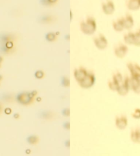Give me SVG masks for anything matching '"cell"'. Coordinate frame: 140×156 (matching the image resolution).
<instances>
[{"instance_id": "cell-1", "label": "cell", "mask_w": 140, "mask_h": 156, "mask_svg": "<svg viewBox=\"0 0 140 156\" xmlns=\"http://www.w3.org/2000/svg\"><path fill=\"white\" fill-rule=\"evenodd\" d=\"M80 28L82 33L87 35H91L95 33L97 29L96 21L94 17H88L80 24Z\"/></svg>"}, {"instance_id": "cell-2", "label": "cell", "mask_w": 140, "mask_h": 156, "mask_svg": "<svg viewBox=\"0 0 140 156\" xmlns=\"http://www.w3.org/2000/svg\"><path fill=\"white\" fill-rule=\"evenodd\" d=\"M34 97V94H33V93L23 92L17 96V100L20 104L27 105L31 104V103L33 102Z\"/></svg>"}, {"instance_id": "cell-3", "label": "cell", "mask_w": 140, "mask_h": 156, "mask_svg": "<svg viewBox=\"0 0 140 156\" xmlns=\"http://www.w3.org/2000/svg\"><path fill=\"white\" fill-rule=\"evenodd\" d=\"M95 80H96V78L93 73L88 72L84 79L79 83V85L83 89H89L94 85Z\"/></svg>"}, {"instance_id": "cell-4", "label": "cell", "mask_w": 140, "mask_h": 156, "mask_svg": "<svg viewBox=\"0 0 140 156\" xmlns=\"http://www.w3.org/2000/svg\"><path fill=\"white\" fill-rule=\"evenodd\" d=\"M95 46L99 50H104L108 46V41L103 34H99L98 37L94 39Z\"/></svg>"}, {"instance_id": "cell-5", "label": "cell", "mask_w": 140, "mask_h": 156, "mask_svg": "<svg viewBox=\"0 0 140 156\" xmlns=\"http://www.w3.org/2000/svg\"><path fill=\"white\" fill-rule=\"evenodd\" d=\"M130 89V84H129V77H126V79L123 80L122 83L119 85L117 88V92L119 95L125 96L128 94Z\"/></svg>"}, {"instance_id": "cell-6", "label": "cell", "mask_w": 140, "mask_h": 156, "mask_svg": "<svg viewBox=\"0 0 140 156\" xmlns=\"http://www.w3.org/2000/svg\"><path fill=\"white\" fill-rule=\"evenodd\" d=\"M102 12H104L107 15H111L115 12L116 7L115 4L111 0H107L106 2L102 4Z\"/></svg>"}, {"instance_id": "cell-7", "label": "cell", "mask_w": 140, "mask_h": 156, "mask_svg": "<svg viewBox=\"0 0 140 156\" xmlns=\"http://www.w3.org/2000/svg\"><path fill=\"white\" fill-rule=\"evenodd\" d=\"M128 52V47L126 45L123 44H119L114 49V54L117 58L122 59L126 56Z\"/></svg>"}, {"instance_id": "cell-8", "label": "cell", "mask_w": 140, "mask_h": 156, "mask_svg": "<svg viewBox=\"0 0 140 156\" xmlns=\"http://www.w3.org/2000/svg\"><path fill=\"white\" fill-rule=\"evenodd\" d=\"M130 89H131L135 94H140V79L131 76L129 78Z\"/></svg>"}, {"instance_id": "cell-9", "label": "cell", "mask_w": 140, "mask_h": 156, "mask_svg": "<svg viewBox=\"0 0 140 156\" xmlns=\"http://www.w3.org/2000/svg\"><path fill=\"white\" fill-rule=\"evenodd\" d=\"M116 127L119 130H124L126 128L128 125V120L126 116L124 115H121L117 116L116 118V122H115Z\"/></svg>"}, {"instance_id": "cell-10", "label": "cell", "mask_w": 140, "mask_h": 156, "mask_svg": "<svg viewBox=\"0 0 140 156\" xmlns=\"http://www.w3.org/2000/svg\"><path fill=\"white\" fill-rule=\"evenodd\" d=\"M127 67L131 73V76L140 79V66L139 65L133 63H127Z\"/></svg>"}, {"instance_id": "cell-11", "label": "cell", "mask_w": 140, "mask_h": 156, "mask_svg": "<svg viewBox=\"0 0 140 156\" xmlns=\"http://www.w3.org/2000/svg\"><path fill=\"white\" fill-rule=\"evenodd\" d=\"M87 70L84 67H79L78 69H76L74 72V79L76 80L78 83L81 82L84 79V77L87 76Z\"/></svg>"}, {"instance_id": "cell-12", "label": "cell", "mask_w": 140, "mask_h": 156, "mask_svg": "<svg viewBox=\"0 0 140 156\" xmlns=\"http://www.w3.org/2000/svg\"><path fill=\"white\" fill-rule=\"evenodd\" d=\"M124 29L130 30L134 26V19L131 15L127 14L124 17H122Z\"/></svg>"}, {"instance_id": "cell-13", "label": "cell", "mask_w": 140, "mask_h": 156, "mask_svg": "<svg viewBox=\"0 0 140 156\" xmlns=\"http://www.w3.org/2000/svg\"><path fill=\"white\" fill-rule=\"evenodd\" d=\"M126 7L129 11H137L140 8V0H127Z\"/></svg>"}, {"instance_id": "cell-14", "label": "cell", "mask_w": 140, "mask_h": 156, "mask_svg": "<svg viewBox=\"0 0 140 156\" xmlns=\"http://www.w3.org/2000/svg\"><path fill=\"white\" fill-rule=\"evenodd\" d=\"M131 139L133 142L140 144V128H136L131 131Z\"/></svg>"}, {"instance_id": "cell-15", "label": "cell", "mask_w": 140, "mask_h": 156, "mask_svg": "<svg viewBox=\"0 0 140 156\" xmlns=\"http://www.w3.org/2000/svg\"><path fill=\"white\" fill-rule=\"evenodd\" d=\"M113 28L115 31L116 32H122L124 30L123 20H122V17L120 19L116 20L113 23Z\"/></svg>"}, {"instance_id": "cell-16", "label": "cell", "mask_w": 140, "mask_h": 156, "mask_svg": "<svg viewBox=\"0 0 140 156\" xmlns=\"http://www.w3.org/2000/svg\"><path fill=\"white\" fill-rule=\"evenodd\" d=\"M135 40V33L134 32H129L124 36V41L125 44L127 45H133Z\"/></svg>"}, {"instance_id": "cell-17", "label": "cell", "mask_w": 140, "mask_h": 156, "mask_svg": "<svg viewBox=\"0 0 140 156\" xmlns=\"http://www.w3.org/2000/svg\"><path fill=\"white\" fill-rule=\"evenodd\" d=\"M112 80L119 87V85L123 81V77H122L121 73L117 72L116 74H115L113 76V79H112Z\"/></svg>"}, {"instance_id": "cell-18", "label": "cell", "mask_w": 140, "mask_h": 156, "mask_svg": "<svg viewBox=\"0 0 140 156\" xmlns=\"http://www.w3.org/2000/svg\"><path fill=\"white\" fill-rule=\"evenodd\" d=\"M27 141L29 144L35 145L39 142V138L37 135H31L27 138Z\"/></svg>"}, {"instance_id": "cell-19", "label": "cell", "mask_w": 140, "mask_h": 156, "mask_svg": "<svg viewBox=\"0 0 140 156\" xmlns=\"http://www.w3.org/2000/svg\"><path fill=\"white\" fill-rule=\"evenodd\" d=\"M46 39L47 41H48L49 42L54 41L56 39V35L54 32H49L47 33L46 36Z\"/></svg>"}, {"instance_id": "cell-20", "label": "cell", "mask_w": 140, "mask_h": 156, "mask_svg": "<svg viewBox=\"0 0 140 156\" xmlns=\"http://www.w3.org/2000/svg\"><path fill=\"white\" fill-rule=\"evenodd\" d=\"M136 46H140V31L135 33V40H134V44Z\"/></svg>"}, {"instance_id": "cell-21", "label": "cell", "mask_w": 140, "mask_h": 156, "mask_svg": "<svg viewBox=\"0 0 140 156\" xmlns=\"http://www.w3.org/2000/svg\"><path fill=\"white\" fill-rule=\"evenodd\" d=\"M53 20V17L50 15H45L41 17V21L43 22V23H49V22L52 21Z\"/></svg>"}, {"instance_id": "cell-22", "label": "cell", "mask_w": 140, "mask_h": 156, "mask_svg": "<svg viewBox=\"0 0 140 156\" xmlns=\"http://www.w3.org/2000/svg\"><path fill=\"white\" fill-rule=\"evenodd\" d=\"M108 85H109V87L110 89H111L112 91H116L117 92V88H118V86L113 81V80H110V81L108 83Z\"/></svg>"}, {"instance_id": "cell-23", "label": "cell", "mask_w": 140, "mask_h": 156, "mask_svg": "<svg viewBox=\"0 0 140 156\" xmlns=\"http://www.w3.org/2000/svg\"><path fill=\"white\" fill-rule=\"evenodd\" d=\"M132 118L135 119H139L140 118V109H135L132 114Z\"/></svg>"}, {"instance_id": "cell-24", "label": "cell", "mask_w": 140, "mask_h": 156, "mask_svg": "<svg viewBox=\"0 0 140 156\" xmlns=\"http://www.w3.org/2000/svg\"><path fill=\"white\" fill-rule=\"evenodd\" d=\"M44 76V73L43 72V71H41V70H39V71H37L36 73H35V76L37 79H42V78Z\"/></svg>"}, {"instance_id": "cell-25", "label": "cell", "mask_w": 140, "mask_h": 156, "mask_svg": "<svg viewBox=\"0 0 140 156\" xmlns=\"http://www.w3.org/2000/svg\"><path fill=\"white\" fill-rule=\"evenodd\" d=\"M62 83V85H63L65 87H69V84H70L69 80L68 79H67V77H64L63 78Z\"/></svg>"}, {"instance_id": "cell-26", "label": "cell", "mask_w": 140, "mask_h": 156, "mask_svg": "<svg viewBox=\"0 0 140 156\" xmlns=\"http://www.w3.org/2000/svg\"><path fill=\"white\" fill-rule=\"evenodd\" d=\"M40 1H41V4L43 5V6H50V5H49V2H48V0H40Z\"/></svg>"}, {"instance_id": "cell-27", "label": "cell", "mask_w": 140, "mask_h": 156, "mask_svg": "<svg viewBox=\"0 0 140 156\" xmlns=\"http://www.w3.org/2000/svg\"><path fill=\"white\" fill-rule=\"evenodd\" d=\"M63 115H66V116H68L69 115V109H65V110H63Z\"/></svg>"}, {"instance_id": "cell-28", "label": "cell", "mask_w": 140, "mask_h": 156, "mask_svg": "<svg viewBox=\"0 0 140 156\" xmlns=\"http://www.w3.org/2000/svg\"><path fill=\"white\" fill-rule=\"evenodd\" d=\"M57 2H58V0H48V2L50 6H52V5H53L54 4H56Z\"/></svg>"}, {"instance_id": "cell-29", "label": "cell", "mask_w": 140, "mask_h": 156, "mask_svg": "<svg viewBox=\"0 0 140 156\" xmlns=\"http://www.w3.org/2000/svg\"><path fill=\"white\" fill-rule=\"evenodd\" d=\"M17 117H19V115H17H17H14V118H17Z\"/></svg>"}, {"instance_id": "cell-30", "label": "cell", "mask_w": 140, "mask_h": 156, "mask_svg": "<svg viewBox=\"0 0 140 156\" xmlns=\"http://www.w3.org/2000/svg\"><path fill=\"white\" fill-rule=\"evenodd\" d=\"M2 61V58L1 57H0V62H1Z\"/></svg>"}, {"instance_id": "cell-31", "label": "cell", "mask_w": 140, "mask_h": 156, "mask_svg": "<svg viewBox=\"0 0 140 156\" xmlns=\"http://www.w3.org/2000/svg\"><path fill=\"white\" fill-rule=\"evenodd\" d=\"M2 79V76H0V80H1Z\"/></svg>"}, {"instance_id": "cell-32", "label": "cell", "mask_w": 140, "mask_h": 156, "mask_svg": "<svg viewBox=\"0 0 140 156\" xmlns=\"http://www.w3.org/2000/svg\"><path fill=\"white\" fill-rule=\"evenodd\" d=\"M1 109H2V108H1V106H0V111H1Z\"/></svg>"}, {"instance_id": "cell-33", "label": "cell", "mask_w": 140, "mask_h": 156, "mask_svg": "<svg viewBox=\"0 0 140 156\" xmlns=\"http://www.w3.org/2000/svg\"><path fill=\"white\" fill-rule=\"evenodd\" d=\"M139 31H140V29H139Z\"/></svg>"}]
</instances>
